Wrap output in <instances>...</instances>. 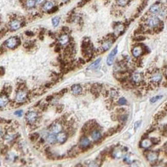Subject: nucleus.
I'll use <instances>...</instances> for the list:
<instances>
[{"label": "nucleus", "instance_id": "423d86ee", "mask_svg": "<svg viewBox=\"0 0 167 167\" xmlns=\"http://www.w3.org/2000/svg\"><path fill=\"white\" fill-rule=\"evenodd\" d=\"M27 96H28V93L25 90H24L23 88H20L17 91L16 94H15V101L17 102L22 103L24 102L26 99H27Z\"/></svg>", "mask_w": 167, "mask_h": 167}, {"label": "nucleus", "instance_id": "a19ab883", "mask_svg": "<svg viewBox=\"0 0 167 167\" xmlns=\"http://www.w3.org/2000/svg\"><path fill=\"white\" fill-rule=\"evenodd\" d=\"M130 167H140L139 163L137 161H134L130 163Z\"/></svg>", "mask_w": 167, "mask_h": 167}, {"label": "nucleus", "instance_id": "e433bc0d", "mask_svg": "<svg viewBox=\"0 0 167 167\" xmlns=\"http://www.w3.org/2000/svg\"><path fill=\"white\" fill-rule=\"evenodd\" d=\"M162 135L164 136H167V124L163 126L162 129Z\"/></svg>", "mask_w": 167, "mask_h": 167}, {"label": "nucleus", "instance_id": "8fccbe9b", "mask_svg": "<svg viewBox=\"0 0 167 167\" xmlns=\"http://www.w3.org/2000/svg\"><path fill=\"white\" fill-rule=\"evenodd\" d=\"M76 167H82V165L81 164H78L77 166H76Z\"/></svg>", "mask_w": 167, "mask_h": 167}, {"label": "nucleus", "instance_id": "393cba45", "mask_svg": "<svg viewBox=\"0 0 167 167\" xmlns=\"http://www.w3.org/2000/svg\"><path fill=\"white\" fill-rule=\"evenodd\" d=\"M124 29H125V26L123 23H118V24H116V26H115V28H114V30H115V32L116 33H120Z\"/></svg>", "mask_w": 167, "mask_h": 167}, {"label": "nucleus", "instance_id": "1a4fd4ad", "mask_svg": "<svg viewBox=\"0 0 167 167\" xmlns=\"http://www.w3.org/2000/svg\"><path fill=\"white\" fill-rule=\"evenodd\" d=\"M113 39H107L104 40L99 47L100 52L103 53V52L107 51L108 50L110 49V47L113 46Z\"/></svg>", "mask_w": 167, "mask_h": 167}, {"label": "nucleus", "instance_id": "09e8293b", "mask_svg": "<svg viewBox=\"0 0 167 167\" xmlns=\"http://www.w3.org/2000/svg\"><path fill=\"white\" fill-rule=\"evenodd\" d=\"M25 34H26V35H31V36H33V33L31 32V31H27V32H25Z\"/></svg>", "mask_w": 167, "mask_h": 167}, {"label": "nucleus", "instance_id": "7c9ffc66", "mask_svg": "<svg viewBox=\"0 0 167 167\" xmlns=\"http://www.w3.org/2000/svg\"><path fill=\"white\" fill-rule=\"evenodd\" d=\"M29 139H30V140H31L32 142H35L39 139V133H37V132H34V133H32V134L30 135Z\"/></svg>", "mask_w": 167, "mask_h": 167}, {"label": "nucleus", "instance_id": "ea45409f", "mask_svg": "<svg viewBox=\"0 0 167 167\" xmlns=\"http://www.w3.org/2000/svg\"><path fill=\"white\" fill-rule=\"evenodd\" d=\"M140 124H141V121H137V122H136L135 124H134V129L136 130V129L140 127Z\"/></svg>", "mask_w": 167, "mask_h": 167}, {"label": "nucleus", "instance_id": "a18cd8bd", "mask_svg": "<svg viewBox=\"0 0 167 167\" xmlns=\"http://www.w3.org/2000/svg\"><path fill=\"white\" fill-rule=\"evenodd\" d=\"M35 2H36V4L37 5H41V4H44L45 2V0H35Z\"/></svg>", "mask_w": 167, "mask_h": 167}, {"label": "nucleus", "instance_id": "2eb2a0df", "mask_svg": "<svg viewBox=\"0 0 167 167\" xmlns=\"http://www.w3.org/2000/svg\"><path fill=\"white\" fill-rule=\"evenodd\" d=\"M68 138V134L67 132H62L59 134L56 135V139H57V142H59V144H63L64 142H66V141L67 140Z\"/></svg>", "mask_w": 167, "mask_h": 167}, {"label": "nucleus", "instance_id": "6ab92c4d", "mask_svg": "<svg viewBox=\"0 0 167 167\" xmlns=\"http://www.w3.org/2000/svg\"><path fill=\"white\" fill-rule=\"evenodd\" d=\"M8 103V98L7 96V94H5V92L2 93L1 97H0V106H1V108L2 109L5 106L7 105Z\"/></svg>", "mask_w": 167, "mask_h": 167}, {"label": "nucleus", "instance_id": "37998d69", "mask_svg": "<svg viewBox=\"0 0 167 167\" xmlns=\"http://www.w3.org/2000/svg\"><path fill=\"white\" fill-rule=\"evenodd\" d=\"M163 74L165 76V77L166 78L167 80V66L163 67Z\"/></svg>", "mask_w": 167, "mask_h": 167}, {"label": "nucleus", "instance_id": "58836bf2", "mask_svg": "<svg viewBox=\"0 0 167 167\" xmlns=\"http://www.w3.org/2000/svg\"><path fill=\"white\" fill-rule=\"evenodd\" d=\"M22 113H23L22 110H18V111H16L14 114H15V115H16V116L21 117V116L22 115Z\"/></svg>", "mask_w": 167, "mask_h": 167}, {"label": "nucleus", "instance_id": "79ce46f5", "mask_svg": "<svg viewBox=\"0 0 167 167\" xmlns=\"http://www.w3.org/2000/svg\"><path fill=\"white\" fill-rule=\"evenodd\" d=\"M124 162L126 163H131V160H130V158L129 156H126L125 158H124Z\"/></svg>", "mask_w": 167, "mask_h": 167}, {"label": "nucleus", "instance_id": "bb28decb", "mask_svg": "<svg viewBox=\"0 0 167 167\" xmlns=\"http://www.w3.org/2000/svg\"><path fill=\"white\" fill-rule=\"evenodd\" d=\"M79 149H80L79 147H77V146L72 147V148L69 151V155L70 156H76L79 153Z\"/></svg>", "mask_w": 167, "mask_h": 167}, {"label": "nucleus", "instance_id": "c9c22d12", "mask_svg": "<svg viewBox=\"0 0 167 167\" xmlns=\"http://www.w3.org/2000/svg\"><path fill=\"white\" fill-rule=\"evenodd\" d=\"M116 132V129H114V128L110 129L108 130V132H106V136H113Z\"/></svg>", "mask_w": 167, "mask_h": 167}, {"label": "nucleus", "instance_id": "cd10ccee", "mask_svg": "<svg viewBox=\"0 0 167 167\" xmlns=\"http://www.w3.org/2000/svg\"><path fill=\"white\" fill-rule=\"evenodd\" d=\"M166 115V111H163V112H158L156 115H155V117H154V119H155V121H156V122H158V121H160V120H161L165 115Z\"/></svg>", "mask_w": 167, "mask_h": 167}, {"label": "nucleus", "instance_id": "4c0bfd02", "mask_svg": "<svg viewBox=\"0 0 167 167\" xmlns=\"http://www.w3.org/2000/svg\"><path fill=\"white\" fill-rule=\"evenodd\" d=\"M151 141H152L153 144H159L160 142V139H158V138H152V139H151Z\"/></svg>", "mask_w": 167, "mask_h": 167}, {"label": "nucleus", "instance_id": "f257e3e1", "mask_svg": "<svg viewBox=\"0 0 167 167\" xmlns=\"http://www.w3.org/2000/svg\"><path fill=\"white\" fill-rule=\"evenodd\" d=\"M145 26L152 30H156V29H160V26H162V21L161 19L156 16V15H151L148 17L146 19L145 22Z\"/></svg>", "mask_w": 167, "mask_h": 167}, {"label": "nucleus", "instance_id": "49530a36", "mask_svg": "<svg viewBox=\"0 0 167 167\" xmlns=\"http://www.w3.org/2000/svg\"><path fill=\"white\" fill-rule=\"evenodd\" d=\"M62 109H63V106H62V105H59V106L57 107V112H61Z\"/></svg>", "mask_w": 167, "mask_h": 167}, {"label": "nucleus", "instance_id": "39448f33", "mask_svg": "<svg viewBox=\"0 0 167 167\" xmlns=\"http://www.w3.org/2000/svg\"><path fill=\"white\" fill-rule=\"evenodd\" d=\"M143 75L140 72H134L130 76V82L134 85H140L143 81Z\"/></svg>", "mask_w": 167, "mask_h": 167}, {"label": "nucleus", "instance_id": "ddd939ff", "mask_svg": "<svg viewBox=\"0 0 167 167\" xmlns=\"http://www.w3.org/2000/svg\"><path fill=\"white\" fill-rule=\"evenodd\" d=\"M90 143L91 142L87 137L82 136L79 142V147L80 149H86L90 146Z\"/></svg>", "mask_w": 167, "mask_h": 167}, {"label": "nucleus", "instance_id": "6e6552de", "mask_svg": "<svg viewBox=\"0 0 167 167\" xmlns=\"http://www.w3.org/2000/svg\"><path fill=\"white\" fill-rule=\"evenodd\" d=\"M62 129H63V127H62V125L61 122H55L54 123H52V124L51 125L49 130H50L51 133L55 134V135H57V134L62 132Z\"/></svg>", "mask_w": 167, "mask_h": 167}, {"label": "nucleus", "instance_id": "f8f14e48", "mask_svg": "<svg viewBox=\"0 0 167 167\" xmlns=\"http://www.w3.org/2000/svg\"><path fill=\"white\" fill-rule=\"evenodd\" d=\"M117 53H118V47L116 46V47H115V48L111 51V52H110V53L109 54V56L107 57V59H106L107 65L111 66V65L113 64V63H114V60H115V57H116Z\"/></svg>", "mask_w": 167, "mask_h": 167}, {"label": "nucleus", "instance_id": "4be33fe9", "mask_svg": "<svg viewBox=\"0 0 167 167\" xmlns=\"http://www.w3.org/2000/svg\"><path fill=\"white\" fill-rule=\"evenodd\" d=\"M69 41V37L67 34H62L59 38V42L62 45H66Z\"/></svg>", "mask_w": 167, "mask_h": 167}, {"label": "nucleus", "instance_id": "c03bdc74", "mask_svg": "<svg viewBox=\"0 0 167 167\" xmlns=\"http://www.w3.org/2000/svg\"><path fill=\"white\" fill-rule=\"evenodd\" d=\"M88 167H99V165H98L96 163H95V162H92V163H89V166Z\"/></svg>", "mask_w": 167, "mask_h": 167}, {"label": "nucleus", "instance_id": "b1692460", "mask_svg": "<svg viewBox=\"0 0 167 167\" xmlns=\"http://www.w3.org/2000/svg\"><path fill=\"white\" fill-rule=\"evenodd\" d=\"M108 95L109 96L110 98H112V99H116V98H117L118 96H119V92H118V91L116 90V89H111V90L108 92Z\"/></svg>", "mask_w": 167, "mask_h": 167}, {"label": "nucleus", "instance_id": "dca6fc26", "mask_svg": "<svg viewBox=\"0 0 167 167\" xmlns=\"http://www.w3.org/2000/svg\"><path fill=\"white\" fill-rule=\"evenodd\" d=\"M153 145V142L151 139H149L147 138H144L141 142H140V147L144 149H150Z\"/></svg>", "mask_w": 167, "mask_h": 167}, {"label": "nucleus", "instance_id": "864d4df0", "mask_svg": "<svg viewBox=\"0 0 167 167\" xmlns=\"http://www.w3.org/2000/svg\"><path fill=\"white\" fill-rule=\"evenodd\" d=\"M156 167H163V166H156Z\"/></svg>", "mask_w": 167, "mask_h": 167}, {"label": "nucleus", "instance_id": "0eeeda50", "mask_svg": "<svg viewBox=\"0 0 167 167\" xmlns=\"http://www.w3.org/2000/svg\"><path fill=\"white\" fill-rule=\"evenodd\" d=\"M131 53H132V55L134 58H139L143 54L144 49L143 48V46L141 45H136L132 48Z\"/></svg>", "mask_w": 167, "mask_h": 167}, {"label": "nucleus", "instance_id": "9b49d317", "mask_svg": "<svg viewBox=\"0 0 167 167\" xmlns=\"http://www.w3.org/2000/svg\"><path fill=\"white\" fill-rule=\"evenodd\" d=\"M158 158H159V153L156 151H150L146 154L147 160L152 164L156 163L158 160Z\"/></svg>", "mask_w": 167, "mask_h": 167}, {"label": "nucleus", "instance_id": "c85d7f7f", "mask_svg": "<svg viewBox=\"0 0 167 167\" xmlns=\"http://www.w3.org/2000/svg\"><path fill=\"white\" fill-rule=\"evenodd\" d=\"M36 4L35 0H26L25 1V6L28 9H32Z\"/></svg>", "mask_w": 167, "mask_h": 167}, {"label": "nucleus", "instance_id": "c756f323", "mask_svg": "<svg viewBox=\"0 0 167 167\" xmlns=\"http://www.w3.org/2000/svg\"><path fill=\"white\" fill-rule=\"evenodd\" d=\"M167 16V9L166 8H162L160 12L158 15V17L160 19H164Z\"/></svg>", "mask_w": 167, "mask_h": 167}, {"label": "nucleus", "instance_id": "603ef678", "mask_svg": "<svg viewBox=\"0 0 167 167\" xmlns=\"http://www.w3.org/2000/svg\"><path fill=\"white\" fill-rule=\"evenodd\" d=\"M165 154L166 155V156H167V149H166V152H165Z\"/></svg>", "mask_w": 167, "mask_h": 167}, {"label": "nucleus", "instance_id": "a878e982", "mask_svg": "<svg viewBox=\"0 0 167 167\" xmlns=\"http://www.w3.org/2000/svg\"><path fill=\"white\" fill-rule=\"evenodd\" d=\"M100 61H101V59H100V58L97 59L95 62H93V63L88 67V69H89V70H96V69H97V68L99 67V66Z\"/></svg>", "mask_w": 167, "mask_h": 167}, {"label": "nucleus", "instance_id": "7ed1b4c3", "mask_svg": "<svg viewBox=\"0 0 167 167\" xmlns=\"http://www.w3.org/2000/svg\"><path fill=\"white\" fill-rule=\"evenodd\" d=\"M19 43H20L19 39H18V37H15V36H12V37L7 39L5 41V43H4L5 46L7 48L12 49V50H13V49H15V47H17V46L19 45Z\"/></svg>", "mask_w": 167, "mask_h": 167}, {"label": "nucleus", "instance_id": "f704fd0d", "mask_svg": "<svg viewBox=\"0 0 167 167\" xmlns=\"http://www.w3.org/2000/svg\"><path fill=\"white\" fill-rule=\"evenodd\" d=\"M162 98H163V96H162V95H157V96L153 97L152 98H150V103H152V104H153V103H156V101H158L159 100H160Z\"/></svg>", "mask_w": 167, "mask_h": 167}, {"label": "nucleus", "instance_id": "2f4dec72", "mask_svg": "<svg viewBox=\"0 0 167 167\" xmlns=\"http://www.w3.org/2000/svg\"><path fill=\"white\" fill-rule=\"evenodd\" d=\"M129 0H116V4L120 7H125L128 5Z\"/></svg>", "mask_w": 167, "mask_h": 167}, {"label": "nucleus", "instance_id": "de8ad7c7", "mask_svg": "<svg viewBox=\"0 0 167 167\" xmlns=\"http://www.w3.org/2000/svg\"><path fill=\"white\" fill-rule=\"evenodd\" d=\"M5 74V70L3 68V67H1V76H2Z\"/></svg>", "mask_w": 167, "mask_h": 167}, {"label": "nucleus", "instance_id": "a211bd4d", "mask_svg": "<svg viewBox=\"0 0 167 167\" xmlns=\"http://www.w3.org/2000/svg\"><path fill=\"white\" fill-rule=\"evenodd\" d=\"M71 92L74 95H79L82 92V88L79 84H74L71 87Z\"/></svg>", "mask_w": 167, "mask_h": 167}, {"label": "nucleus", "instance_id": "412c9836", "mask_svg": "<svg viewBox=\"0 0 167 167\" xmlns=\"http://www.w3.org/2000/svg\"><path fill=\"white\" fill-rule=\"evenodd\" d=\"M54 8V3L51 1H46L42 5V10L44 12H49L51 11Z\"/></svg>", "mask_w": 167, "mask_h": 167}, {"label": "nucleus", "instance_id": "473e14b6", "mask_svg": "<svg viewBox=\"0 0 167 167\" xmlns=\"http://www.w3.org/2000/svg\"><path fill=\"white\" fill-rule=\"evenodd\" d=\"M59 22H60V18L58 16H55L52 19V24L54 27H56L59 24Z\"/></svg>", "mask_w": 167, "mask_h": 167}, {"label": "nucleus", "instance_id": "72a5a7b5", "mask_svg": "<svg viewBox=\"0 0 167 167\" xmlns=\"http://www.w3.org/2000/svg\"><path fill=\"white\" fill-rule=\"evenodd\" d=\"M117 104L120 106H123V105H126L127 104V101L125 98H120L118 101H117Z\"/></svg>", "mask_w": 167, "mask_h": 167}, {"label": "nucleus", "instance_id": "f03ea898", "mask_svg": "<svg viewBox=\"0 0 167 167\" xmlns=\"http://www.w3.org/2000/svg\"><path fill=\"white\" fill-rule=\"evenodd\" d=\"M163 72L158 69H154L149 73V81L153 86H158L163 80Z\"/></svg>", "mask_w": 167, "mask_h": 167}, {"label": "nucleus", "instance_id": "9d476101", "mask_svg": "<svg viewBox=\"0 0 167 167\" xmlns=\"http://www.w3.org/2000/svg\"><path fill=\"white\" fill-rule=\"evenodd\" d=\"M162 5L159 2H156V3H154L153 5H152L149 9V12L150 14H152L153 15H158L159 13L160 12L161 9H162Z\"/></svg>", "mask_w": 167, "mask_h": 167}, {"label": "nucleus", "instance_id": "20e7f679", "mask_svg": "<svg viewBox=\"0 0 167 167\" xmlns=\"http://www.w3.org/2000/svg\"><path fill=\"white\" fill-rule=\"evenodd\" d=\"M39 118V115L36 112H28L25 115V120L27 122V123L30 125H33L35 124V122H37Z\"/></svg>", "mask_w": 167, "mask_h": 167}, {"label": "nucleus", "instance_id": "aec40b11", "mask_svg": "<svg viewBox=\"0 0 167 167\" xmlns=\"http://www.w3.org/2000/svg\"><path fill=\"white\" fill-rule=\"evenodd\" d=\"M45 140H46V142H47L49 144L53 145V144H55V143L57 142L56 136H55V134H52V133L48 134V135L45 136Z\"/></svg>", "mask_w": 167, "mask_h": 167}, {"label": "nucleus", "instance_id": "4468645a", "mask_svg": "<svg viewBox=\"0 0 167 167\" xmlns=\"http://www.w3.org/2000/svg\"><path fill=\"white\" fill-rule=\"evenodd\" d=\"M22 26V23L20 21H18V19H12L8 23V28L10 29V30L12 31H15L18 30V29H20Z\"/></svg>", "mask_w": 167, "mask_h": 167}, {"label": "nucleus", "instance_id": "5fc2aeb1", "mask_svg": "<svg viewBox=\"0 0 167 167\" xmlns=\"http://www.w3.org/2000/svg\"><path fill=\"white\" fill-rule=\"evenodd\" d=\"M166 2H167V0H166Z\"/></svg>", "mask_w": 167, "mask_h": 167}, {"label": "nucleus", "instance_id": "f3484780", "mask_svg": "<svg viewBox=\"0 0 167 167\" xmlns=\"http://www.w3.org/2000/svg\"><path fill=\"white\" fill-rule=\"evenodd\" d=\"M90 135H91V137H92V140L95 141V142H97V141L100 140L101 138H102L101 132H100V131H99V129H97L92 130V131L90 132Z\"/></svg>", "mask_w": 167, "mask_h": 167}, {"label": "nucleus", "instance_id": "3c124183", "mask_svg": "<svg viewBox=\"0 0 167 167\" xmlns=\"http://www.w3.org/2000/svg\"><path fill=\"white\" fill-rule=\"evenodd\" d=\"M62 1H63V2H68L69 0H62Z\"/></svg>", "mask_w": 167, "mask_h": 167}, {"label": "nucleus", "instance_id": "5701e85b", "mask_svg": "<svg viewBox=\"0 0 167 167\" xmlns=\"http://www.w3.org/2000/svg\"><path fill=\"white\" fill-rule=\"evenodd\" d=\"M123 150L121 149H116L113 152V156L116 159H119L123 156Z\"/></svg>", "mask_w": 167, "mask_h": 167}]
</instances>
